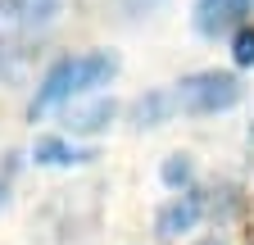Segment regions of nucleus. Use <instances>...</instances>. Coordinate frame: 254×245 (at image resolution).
I'll return each mask as SVG.
<instances>
[{
	"label": "nucleus",
	"instance_id": "f03ea898",
	"mask_svg": "<svg viewBox=\"0 0 254 245\" xmlns=\"http://www.w3.org/2000/svg\"><path fill=\"white\" fill-rule=\"evenodd\" d=\"M177 109L182 114H222L241 100V77L227 68H204V73H190L173 86Z\"/></svg>",
	"mask_w": 254,
	"mask_h": 245
},
{
	"label": "nucleus",
	"instance_id": "7ed1b4c3",
	"mask_svg": "<svg viewBox=\"0 0 254 245\" xmlns=\"http://www.w3.org/2000/svg\"><path fill=\"white\" fill-rule=\"evenodd\" d=\"M200 213H204V195L200 191H182L154 213V232L159 236H182V232H190L200 223Z\"/></svg>",
	"mask_w": 254,
	"mask_h": 245
},
{
	"label": "nucleus",
	"instance_id": "39448f33",
	"mask_svg": "<svg viewBox=\"0 0 254 245\" xmlns=\"http://www.w3.org/2000/svg\"><path fill=\"white\" fill-rule=\"evenodd\" d=\"M114 118H118V105H114L109 96H95V100L68 109V132H73V136H95L100 127H109Z\"/></svg>",
	"mask_w": 254,
	"mask_h": 245
},
{
	"label": "nucleus",
	"instance_id": "4468645a",
	"mask_svg": "<svg viewBox=\"0 0 254 245\" xmlns=\"http://www.w3.org/2000/svg\"><path fill=\"white\" fill-rule=\"evenodd\" d=\"M0 14H5V0H0Z\"/></svg>",
	"mask_w": 254,
	"mask_h": 245
},
{
	"label": "nucleus",
	"instance_id": "ddd939ff",
	"mask_svg": "<svg viewBox=\"0 0 254 245\" xmlns=\"http://www.w3.org/2000/svg\"><path fill=\"white\" fill-rule=\"evenodd\" d=\"M200 245H222V241H200Z\"/></svg>",
	"mask_w": 254,
	"mask_h": 245
},
{
	"label": "nucleus",
	"instance_id": "9d476101",
	"mask_svg": "<svg viewBox=\"0 0 254 245\" xmlns=\"http://www.w3.org/2000/svg\"><path fill=\"white\" fill-rule=\"evenodd\" d=\"M23 59H27V50L18 46V37H5L0 41V77H18Z\"/></svg>",
	"mask_w": 254,
	"mask_h": 245
},
{
	"label": "nucleus",
	"instance_id": "f8f14e48",
	"mask_svg": "<svg viewBox=\"0 0 254 245\" xmlns=\"http://www.w3.org/2000/svg\"><path fill=\"white\" fill-rule=\"evenodd\" d=\"M154 5H159V0H123V14H132V18H136V14H150Z\"/></svg>",
	"mask_w": 254,
	"mask_h": 245
},
{
	"label": "nucleus",
	"instance_id": "20e7f679",
	"mask_svg": "<svg viewBox=\"0 0 254 245\" xmlns=\"http://www.w3.org/2000/svg\"><path fill=\"white\" fill-rule=\"evenodd\" d=\"M254 0H195V32L200 37H218L232 23H241L250 14Z\"/></svg>",
	"mask_w": 254,
	"mask_h": 245
},
{
	"label": "nucleus",
	"instance_id": "6e6552de",
	"mask_svg": "<svg viewBox=\"0 0 254 245\" xmlns=\"http://www.w3.org/2000/svg\"><path fill=\"white\" fill-rule=\"evenodd\" d=\"M64 0H5V14L23 27H37V23H50L59 14Z\"/></svg>",
	"mask_w": 254,
	"mask_h": 245
},
{
	"label": "nucleus",
	"instance_id": "423d86ee",
	"mask_svg": "<svg viewBox=\"0 0 254 245\" xmlns=\"http://www.w3.org/2000/svg\"><path fill=\"white\" fill-rule=\"evenodd\" d=\"M32 159L46 164V168H68V164H86L91 150L73 145L68 136H37V145H32Z\"/></svg>",
	"mask_w": 254,
	"mask_h": 245
},
{
	"label": "nucleus",
	"instance_id": "1a4fd4ad",
	"mask_svg": "<svg viewBox=\"0 0 254 245\" xmlns=\"http://www.w3.org/2000/svg\"><path fill=\"white\" fill-rule=\"evenodd\" d=\"M159 177H164V186H173V191H190V182H195V164H190V155H168L164 168H159Z\"/></svg>",
	"mask_w": 254,
	"mask_h": 245
},
{
	"label": "nucleus",
	"instance_id": "0eeeda50",
	"mask_svg": "<svg viewBox=\"0 0 254 245\" xmlns=\"http://www.w3.org/2000/svg\"><path fill=\"white\" fill-rule=\"evenodd\" d=\"M177 114V96L173 91H150V96H141L132 105V122L136 127H159V122H168Z\"/></svg>",
	"mask_w": 254,
	"mask_h": 245
},
{
	"label": "nucleus",
	"instance_id": "f257e3e1",
	"mask_svg": "<svg viewBox=\"0 0 254 245\" xmlns=\"http://www.w3.org/2000/svg\"><path fill=\"white\" fill-rule=\"evenodd\" d=\"M114 73H118L114 50H82V55L55 59L46 68V77L37 82V91H32V100H27V118H41V114H50L59 105H73L77 96L114 82Z\"/></svg>",
	"mask_w": 254,
	"mask_h": 245
},
{
	"label": "nucleus",
	"instance_id": "9b49d317",
	"mask_svg": "<svg viewBox=\"0 0 254 245\" xmlns=\"http://www.w3.org/2000/svg\"><path fill=\"white\" fill-rule=\"evenodd\" d=\"M232 59H236L241 68L254 64V27H241V32L232 37Z\"/></svg>",
	"mask_w": 254,
	"mask_h": 245
}]
</instances>
